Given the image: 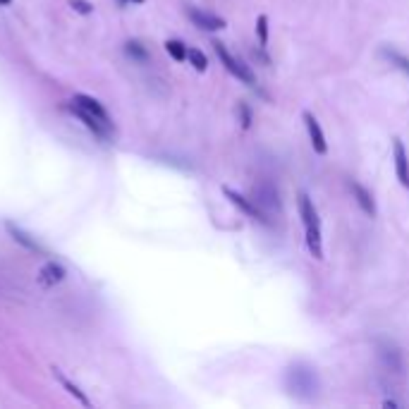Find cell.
<instances>
[{"label":"cell","instance_id":"6da1fadb","mask_svg":"<svg viewBox=\"0 0 409 409\" xmlns=\"http://www.w3.org/2000/svg\"><path fill=\"white\" fill-rule=\"evenodd\" d=\"M285 386H287V390H290L295 397H300V400H314L318 395V388H321L318 386L316 368L304 361H297V364H290V366H287Z\"/></svg>","mask_w":409,"mask_h":409},{"label":"cell","instance_id":"ac0fdd59","mask_svg":"<svg viewBox=\"0 0 409 409\" xmlns=\"http://www.w3.org/2000/svg\"><path fill=\"white\" fill-rule=\"evenodd\" d=\"M55 376H58V381H60V383H63V388H65V390H67V392H70V395H72V397H77V400H79V402H82V405H84V407H89V397H87V395H84V392H82V390H79V388H77V386H74V383H70V381H67V378H65V376H63V373H60V371H58V368H55Z\"/></svg>","mask_w":409,"mask_h":409},{"label":"cell","instance_id":"cb8c5ba5","mask_svg":"<svg viewBox=\"0 0 409 409\" xmlns=\"http://www.w3.org/2000/svg\"><path fill=\"white\" fill-rule=\"evenodd\" d=\"M12 3V0H0V5H10Z\"/></svg>","mask_w":409,"mask_h":409},{"label":"cell","instance_id":"7c38bea8","mask_svg":"<svg viewBox=\"0 0 409 409\" xmlns=\"http://www.w3.org/2000/svg\"><path fill=\"white\" fill-rule=\"evenodd\" d=\"M72 103H77L79 108H84V110H89V113H94L96 118H101V120H103V123L113 125V123H110V115L105 113V108H103V105L98 103V101L94 98V96H87V94H77V96H74V98H72Z\"/></svg>","mask_w":409,"mask_h":409},{"label":"cell","instance_id":"9c48e42d","mask_svg":"<svg viewBox=\"0 0 409 409\" xmlns=\"http://www.w3.org/2000/svg\"><path fill=\"white\" fill-rule=\"evenodd\" d=\"M302 120H304L306 132H309L311 149H314L318 156H326V154H328L326 134H323L321 123H318V120H316V115H314V113H309V110H304V113H302Z\"/></svg>","mask_w":409,"mask_h":409},{"label":"cell","instance_id":"3957f363","mask_svg":"<svg viewBox=\"0 0 409 409\" xmlns=\"http://www.w3.org/2000/svg\"><path fill=\"white\" fill-rule=\"evenodd\" d=\"M213 48H216V53H218L220 63L225 65V70L232 74V77H237L240 82H244V84H249V87H254V84H256V77H254V72L249 70V65H244L242 60H237L235 55H232L230 50L225 48V43L216 41Z\"/></svg>","mask_w":409,"mask_h":409},{"label":"cell","instance_id":"5bb4252c","mask_svg":"<svg viewBox=\"0 0 409 409\" xmlns=\"http://www.w3.org/2000/svg\"><path fill=\"white\" fill-rule=\"evenodd\" d=\"M8 232L12 235V240L17 242V244H22L24 249H29V251H36V254H43V247L39 244L36 240H32V237L27 235V232H22L19 227H14V225H10L8 223Z\"/></svg>","mask_w":409,"mask_h":409},{"label":"cell","instance_id":"8fae6325","mask_svg":"<svg viewBox=\"0 0 409 409\" xmlns=\"http://www.w3.org/2000/svg\"><path fill=\"white\" fill-rule=\"evenodd\" d=\"M350 189H352V196H355V201L359 204V209L364 211L366 216H371V218H376L378 209H376V201H373V194L366 189L364 185H359L357 180L350 182Z\"/></svg>","mask_w":409,"mask_h":409},{"label":"cell","instance_id":"7a4b0ae2","mask_svg":"<svg viewBox=\"0 0 409 409\" xmlns=\"http://www.w3.org/2000/svg\"><path fill=\"white\" fill-rule=\"evenodd\" d=\"M297 204H300V216H302V223H304V230H306V247H309L311 256H314L316 261H323L321 218H318L314 199H311L306 191H300V196H297Z\"/></svg>","mask_w":409,"mask_h":409},{"label":"cell","instance_id":"ffe728a7","mask_svg":"<svg viewBox=\"0 0 409 409\" xmlns=\"http://www.w3.org/2000/svg\"><path fill=\"white\" fill-rule=\"evenodd\" d=\"M125 50H127V55H132L134 60H139V63H144L146 58H149V53H146V48L141 45L139 41H129L125 45Z\"/></svg>","mask_w":409,"mask_h":409},{"label":"cell","instance_id":"30bf717a","mask_svg":"<svg viewBox=\"0 0 409 409\" xmlns=\"http://www.w3.org/2000/svg\"><path fill=\"white\" fill-rule=\"evenodd\" d=\"M392 158H395V175L400 185L409 189V156L402 139H392Z\"/></svg>","mask_w":409,"mask_h":409},{"label":"cell","instance_id":"d6986e66","mask_svg":"<svg viewBox=\"0 0 409 409\" xmlns=\"http://www.w3.org/2000/svg\"><path fill=\"white\" fill-rule=\"evenodd\" d=\"M256 36H259L261 48L269 45V17H266V14H259V17H256Z\"/></svg>","mask_w":409,"mask_h":409},{"label":"cell","instance_id":"7402d4cb","mask_svg":"<svg viewBox=\"0 0 409 409\" xmlns=\"http://www.w3.org/2000/svg\"><path fill=\"white\" fill-rule=\"evenodd\" d=\"M72 8L77 10V12H82V14L94 12V5L87 3V0H72Z\"/></svg>","mask_w":409,"mask_h":409},{"label":"cell","instance_id":"e0dca14e","mask_svg":"<svg viewBox=\"0 0 409 409\" xmlns=\"http://www.w3.org/2000/svg\"><path fill=\"white\" fill-rule=\"evenodd\" d=\"M165 50H168V55L175 60V63H182V60H187V45L178 41V39H170V41H165Z\"/></svg>","mask_w":409,"mask_h":409},{"label":"cell","instance_id":"ba28073f","mask_svg":"<svg viewBox=\"0 0 409 409\" xmlns=\"http://www.w3.org/2000/svg\"><path fill=\"white\" fill-rule=\"evenodd\" d=\"M70 113L72 115H77L79 120H82V125L89 129V132H94L98 139H108L110 136V129H113V125H108V123H103L101 118H96L94 113H89V110H84V108H79L77 103H70Z\"/></svg>","mask_w":409,"mask_h":409},{"label":"cell","instance_id":"2e32d148","mask_svg":"<svg viewBox=\"0 0 409 409\" xmlns=\"http://www.w3.org/2000/svg\"><path fill=\"white\" fill-rule=\"evenodd\" d=\"M187 60H189L191 67H194L196 72H206V70H209V58H206V55L201 53L199 48H189V50H187Z\"/></svg>","mask_w":409,"mask_h":409},{"label":"cell","instance_id":"9a60e30c","mask_svg":"<svg viewBox=\"0 0 409 409\" xmlns=\"http://www.w3.org/2000/svg\"><path fill=\"white\" fill-rule=\"evenodd\" d=\"M381 55H383V58H386L390 65H395L397 70H402L405 74H409V58H407V55H402L400 50H395V48H383Z\"/></svg>","mask_w":409,"mask_h":409},{"label":"cell","instance_id":"52a82bcc","mask_svg":"<svg viewBox=\"0 0 409 409\" xmlns=\"http://www.w3.org/2000/svg\"><path fill=\"white\" fill-rule=\"evenodd\" d=\"M251 201L256 206H261L264 211H280V194L277 189L271 185V182H261V185H254L251 189Z\"/></svg>","mask_w":409,"mask_h":409},{"label":"cell","instance_id":"8992f818","mask_svg":"<svg viewBox=\"0 0 409 409\" xmlns=\"http://www.w3.org/2000/svg\"><path fill=\"white\" fill-rule=\"evenodd\" d=\"M185 12H187V17L191 19V24L204 29V32H220V29L227 27V22L223 17H218V14H213V12H206V10H201V8H194V5H187Z\"/></svg>","mask_w":409,"mask_h":409},{"label":"cell","instance_id":"44dd1931","mask_svg":"<svg viewBox=\"0 0 409 409\" xmlns=\"http://www.w3.org/2000/svg\"><path fill=\"white\" fill-rule=\"evenodd\" d=\"M237 110H240V120H242V127L249 129L251 127V108L247 103H240L237 105Z\"/></svg>","mask_w":409,"mask_h":409},{"label":"cell","instance_id":"5b68a950","mask_svg":"<svg viewBox=\"0 0 409 409\" xmlns=\"http://www.w3.org/2000/svg\"><path fill=\"white\" fill-rule=\"evenodd\" d=\"M223 194L227 196V199L232 201V204L237 206V209L242 211V213H247L249 218H254V220H259V223H264V225H271V218H269V213H266L261 206H256L251 199H247V196H242L240 191H235V189H230V187H223Z\"/></svg>","mask_w":409,"mask_h":409},{"label":"cell","instance_id":"277c9868","mask_svg":"<svg viewBox=\"0 0 409 409\" xmlns=\"http://www.w3.org/2000/svg\"><path fill=\"white\" fill-rule=\"evenodd\" d=\"M376 355L381 359L383 366L390 373H402L405 371V357H402L400 347L390 340H376Z\"/></svg>","mask_w":409,"mask_h":409},{"label":"cell","instance_id":"4fadbf2b","mask_svg":"<svg viewBox=\"0 0 409 409\" xmlns=\"http://www.w3.org/2000/svg\"><path fill=\"white\" fill-rule=\"evenodd\" d=\"M39 275H41L45 285H55V282H60L65 277V269L60 264H55V261H45L41 271H39Z\"/></svg>","mask_w":409,"mask_h":409},{"label":"cell","instance_id":"603a6c76","mask_svg":"<svg viewBox=\"0 0 409 409\" xmlns=\"http://www.w3.org/2000/svg\"><path fill=\"white\" fill-rule=\"evenodd\" d=\"M120 3H144V0H120Z\"/></svg>","mask_w":409,"mask_h":409}]
</instances>
